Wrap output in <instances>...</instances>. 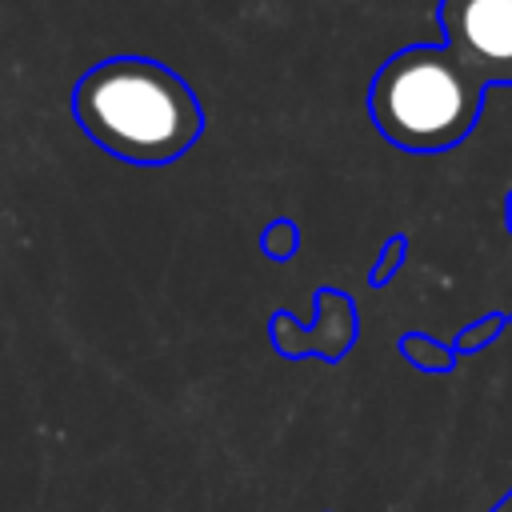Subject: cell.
Listing matches in <instances>:
<instances>
[{
  "mask_svg": "<svg viewBox=\"0 0 512 512\" xmlns=\"http://www.w3.org/2000/svg\"><path fill=\"white\" fill-rule=\"evenodd\" d=\"M508 328V316L504 312H484L480 320H472L468 328H460L456 332V340H452V352L456 356H472V352H484L500 332Z\"/></svg>",
  "mask_w": 512,
  "mask_h": 512,
  "instance_id": "6",
  "label": "cell"
},
{
  "mask_svg": "<svg viewBox=\"0 0 512 512\" xmlns=\"http://www.w3.org/2000/svg\"><path fill=\"white\" fill-rule=\"evenodd\" d=\"M260 244L272 260H288L296 252V224L292 220H272V228L260 236Z\"/></svg>",
  "mask_w": 512,
  "mask_h": 512,
  "instance_id": "8",
  "label": "cell"
},
{
  "mask_svg": "<svg viewBox=\"0 0 512 512\" xmlns=\"http://www.w3.org/2000/svg\"><path fill=\"white\" fill-rule=\"evenodd\" d=\"M404 256H408V236H404V232L388 236V240H384V248H380V260H376V264H372V272H368V280H372L376 288H384V284L396 276V268L404 264Z\"/></svg>",
  "mask_w": 512,
  "mask_h": 512,
  "instance_id": "7",
  "label": "cell"
},
{
  "mask_svg": "<svg viewBox=\"0 0 512 512\" xmlns=\"http://www.w3.org/2000/svg\"><path fill=\"white\" fill-rule=\"evenodd\" d=\"M72 112L96 148L128 164H172L204 132L196 92L168 64L144 56L88 68L72 88Z\"/></svg>",
  "mask_w": 512,
  "mask_h": 512,
  "instance_id": "1",
  "label": "cell"
},
{
  "mask_svg": "<svg viewBox=\"0 0 512 512\" xmlns=\"http://www.w3.org/2000/svg\"><path fill=\"white\" fill-rule=\"evenodd\" d=\"M396 348H400V356L408 360V364H416L420 372H436V376H444V372H452L456 368V352H452V344H440V340H432V336H424V332H404L400 340H396Z\"/></svg>",
  "mask_w": 512,
  "mask_h": 512,
  "instance_id": "5",
  "label": "cell"
},
{
  "mask_svg": "<svg viewBox=\"0 0 512 512\" xmlns=\"http://www.w3.org/2000/svg\"><path fill=\"white\" fill-rule=\"evenodd\" d=\"M444 48L488 92L512 88V0H440Z\"/></svg>",
  "mask_w": 512,
  "mask_h": 512,
  "instance_id": "3",
  "label": "cell"
},
{
  "mask_svg": "<svg viewBox=\"0 0 512 512\" xmlns=\"http://www.w3.org/2000/svg\"><path fill=\"white\" fill-rule=\"evenodd\" d=\"M488 512H512V488H508V492H504V496H500V500H496Z\"/></svg>",
  "mask_w": 512,
  "mask_h": 512,
  "instance_id": "9",
  "label": "cell"
},
{
  "mask_svg": "<svg viewBox=\"0 0 512 512\" xmlns=\"http://www.w3.org/2000/svg\"><path fill=\"white\" fill-rule=\"evenodd\" d=\"M484 96L444 44H408L376 68L368 116L404 152H448L472 136Z\"/></svg>",
  "mask_w": 512,
  "mask_h": 512,
  "instance_id": "2",
  "label": "cell"
},
{
  "mask_svg": "<svg viewBox=\"0 0 512 512\" xmlns=\"http://www.w3.org/2000/svg\"><path fill=\"white\" fill-rule=\"evenodd\" d=\"M504 220H508V236H512V192H508V208H504Z\"/></svg>",
  "mask_w": 512,
  "mask_h": 512,
  "instance_id": "10",
  "label": "cell"
},
{
  "mask_svg": "<svg viewBox=\"0 0 512 512\" xmlns=\"http://www.w3.org/2000/svg\"><path fill=\"white\" fill-rule=\"evenodd\" d=\"M508 324H512V312H508Z\"/></svg>",
  "mask_w": 512,
  "mask_h": 512,
  "instance_id": "11",
  "label": "cell"
},
{
  "mask_svg": "<svg viewBox=\"0 0 512 512\" xmlns=\"http://www.w3.org/2000/svg\"><path fill=\"white\" fill-rule=\"evenodd\" d=\"M316 320L320 324H292L288 312L272 316V344L280 356H324V360H340L352 344H356V304L352 296L336 292V288H320L316 292Z\"/></svg>",
  "mask_w": 512,
  "mask_h": 512,
  "instance_id": "4",
  "label": "cell"
}]
</instances>
